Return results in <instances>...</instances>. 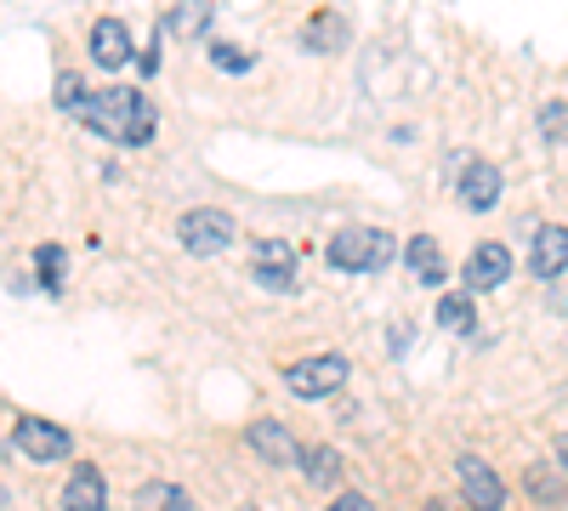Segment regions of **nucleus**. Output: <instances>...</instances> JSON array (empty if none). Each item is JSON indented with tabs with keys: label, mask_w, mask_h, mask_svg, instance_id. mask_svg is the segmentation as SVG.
Listing matches in <instances>:
<instances>
[{
	"label": "nucleus",
	"mask_w": 568,
	"mask_h": 511,
	"mask_svg": "<svg viewBox=\"0 0 568 511\" xmlns=\"http://www.w3.org/2000/svg\"><path fill=\"white\" fill-rule=\"evenodd\" d=\"M80 120L103 136V143H149L154 131V109L142 91L131 85H109V91H91V103L80 109Z\"/></svg>",
	"instance_id": "1"
},
{
	"label": "nucleus",
	"mask_w": 568,
	"mask_h": 511,
	"mask_svg": "<svg viewBox=\"0 0 568 511\" xmlns=\"http://www.w3.org/2000/svg\"><path fill=\"white\" fill-rule=\"evenodd\" d=\"M324 256H329V267H342V273H382L398 256V239L382 234V227H342Z\"/></svg>",
	"instance_id": "2"
},
{
	"label": "nucleus",
	"mask_w": 568,
	"mask_h": 511,
	"mask_svg": "<svg viewBox=\"0 0 568 511\" xmlns=\"http://www.w3.org/2000/svg\"><path fill=\"white\" fill-rule=\"evenodd\" d=\"M342 381H347L342 352H313V358H296L291 369H284V387H291L296 398H329Z\"/></svg>",
	"instance_id": "3"
},
{
	"label": "nucleus",
	"mask_w": 568,
	"mask_h": 511,
	"mask_svg": "<svg viewBox=\"0 0 568 511\" xmlns=\"http://www.w3.org/2000/svg\"><path fill=\"white\" fill-rule=\"evenodd\" d=\"M176 234H182V251H194V256H216V251H227L233 245V216L227 211H216V205H200V211H187L182 222H176Z\"/></svg>",
	"instance_id": "4"
},
{
	"label": "nucleus",
	"mask_w": 568,
	"mask_h": 511,
	"mask_svg": "<svg viewBox=\"0 0 568 511\" xmlns=\"http://www.w3.org/2000/svg\"><path fill=\"white\" fill-rule=\"evenodd\" d=\"M12 443H18L23 460H40V467H58V460L74 454V438H69L58 421H40V415H23L18 432H12Z\"/></svg>",
	"instance_id": "5"
},
{
	"label": "nucleus",
	"mask_w": 568,
	"mask_h": 511,
	"mask_svg": "<svg viewBox=\"0 0 568 511\" xmlns=\"http://www.w3.org/2000/svg\"><path fill=\"white\" fill-rule=\"evenodd\" d=\"M455 472H460V494H466L471 511H500V505H506V483H500V472L489 467V460L460 454Z\"/></svg>",
	"instance_id": "6"
},
{
	"label": "nucleus",
	"mask_w": 568,
	"mask_h": 511,
	"mask_svg": "<svg viewBox=\"0 0 568 511\" xmlns=\"http://www.w3.org/2000/svg\"><path fill=\"white\" fill-rule=\"evenodd\" d=\"M506 278H511V251L500 239H484L478 251L466 256V267H460V285L466 290H500Z\"/></svg>",
	"instance_id": "7"
},
{
	"label": "nucleus",
	"mask_w": 568,
	"mask_h": 511,
	"mask_svg": "<svg viewBox=\"0 0 568 511\" xmlns=\"http://www.w3.org/2000/svg\"><path fill=\"white\" fill-rule=\"evenodd\" d=\"M455 188H460V205H466V211H495L506 176H500V165H489V160H466Z\"/></svg>",
	"instance_id": "8"
},
{
	"label": "nucleus",
	"mask_w": 568,
	"mask_h": 511,
	"mask_svg": "<svg viewBox=\"0 0 568 511\" xmlns=\"http://www.w3.org/2000/svg\"><path fill=\"white\" fill-rule=\"evenodd\" d=\"M63 511H109V483H103V472L91 467V460L69 472V483H63Z\"/></svg>",
	"instance_id": "9"
},
{
	"label": "nucleus",
	"mask_w": 568,
	"mask_h": 511,
	"mask_svg": "<svg viewBox=\"0 0 568 511\" xmlns=\"http://www.w3.org/2000/svg\"><path fill=\"white\" fill-rule=\"evenodd\" d=\"M562 267H568V227H535L529 273H535V278H557Z\"/></svg>",
	"instance_id": "10"
},
{
	"label": "nucleus",
	"mask_w": 568,
	"mask_h": 511,
	"mask_svg": "<svg viewBox=\"0 0 568 511\" xmlns=\"http://www.w3.org/2000/svg\"><path fill=\"white\" fill-rule=\"evenodd\" d=\"M245 443L267 460V467H291V460H302V449H296V438L284 432L278 421H251V432H245Z\"/></svg>",
	"instance_id": "11"
},
{
	"label": "nucleus",
	"mask_w": 568,
	"mask_h": 511,
	"mask_svg": "<svg viewBox=\"0 0 568 511\" xmlns=\"http://www.w3.org/2000/svg\"><path fill=\"white\" fill-rule=\"evenodd\" d=\"M91 58H98L103 69H120L131 58V29L120 18H98L91 23Z\"/></svg>",
	"instance_id": "12"
},
{
	"label": "nucleus",
	"mask_w": 568,
	"mask_h": 511,
	"mask_svg": "<svg viewBox=\"0 0 568 511\" xmlns=\"http://www.w3.org/2000/svg\"><path fill=\"white\" fill-rule=\"evenodd\" d=\"M409 273L420 278V285H433V290H438L444 278H449V273H444V256H438V239H433V234H415V239H409Z\"/></svg>",
	"instance_id": "13"
},
{
	"label": "nucleus",
	"mask_w": 568,
	"mask_h": 511,
	"mask_svg": "<svg viewBox=\"0 0 568 511\" xmlns=\"http://www.w3.org/2000/svg\"><path fill=\"white\" fill-rule=\"evenodd\" d=\"M136 511H194V500H187L176 483H142L136 489Z\"/></svg>",
	"instance_id": "14"
},
{
	"label": "nucleus",
	"mask_w": 568,
	"mask_h": 511,
	"mask_svg": "<svg viewBox=\"0 0 568 511\" xmlns=\"http://www.w3.org/2000/svg\"><path fill=\"white\" fill-rule=\"evenodd\" d=\"M438 324H444V330H455V336L478 330V307H471V296H466V290L444 296V302H438Z\"/></svg>",
	"instance_id": "15"
},
{
	"label": "nucleus",
	"mask_w": 568,
	"mask_h": 511,
	"mask_svg": "<svg viewBox=\"0 0 568 511\" xmlns=\"http://www.w3.org/2000/svg\"><path fill=\"white\" fill-rule=\"evenodd\" d=\"M302 40L313 45V52H329V45H347V18L324 12V18H313V23L302 29Z\"/></svg>",
	"instance_id": "16"
},
{
	"label": "nucleus",
	"mask_w": 568,
	"mask_h": 511,
	"mask_svg": "<svg viewBox=\"0 0 568 511\" xmlns=\"http://www.w3.org/2000/svg\"><path fill=\"white\" fill-rule=\"evenodd\" d=\"M302 472H307L313 483H336V478H342V454H336V449H307V454H302Z\"/></svg>",
	"instance_id": "17"
},
{
	"label": "nucleus",
	"mask_w": 568,
	"mask_h": 511,
	"mask_svg": "<svg viewBox=\"0 0 568 511\" xmlns=\"http://www.w3.org/2000/svg\"><path fill=\"white\" fill-rule=\"evenodd\" d=\"M529 494H535L540 505H557V500H562V478H557V467L535 460V467H529Z\"/></svg>",
	"instance_id": "18"
},
{
	"label": "nucleus",
	"mask_w": 568,
	"mask_h": 511,
	"mask_svg": "<svg viewBox=\"0 0 568 511\" xmlns=\"http://www.w3.org/2000/svg\"><path fill=\"white\" fill-rule=\"evenodd\" d=\"M205 23H211V7H171L165 12V29L171 34H200Z\"/></svg>",
	"instance_id": "19"
},
{
	"label": "nucleus",
	"mask_w": 568,
	"mask_h": 511,
	"mask_svg": "<svg viewBox=\"0 0 568 511\" xmlns=\"http://www.w3.org/2000/svg\"><path fill=\"white\" fill-rule=\"evenodd\" d=\"M34 267H40V285L45 290H63V251L58 245H40L34 251Z\"/></svg>",
	"instance_id": "20"
},
{
	"label": "nucleus",
	"mask_w": 568,
	"mask_h": 511,
	"mask_svg": "<svg viewBox=\"0 0 568 511\" xmlns=\"http://www.w3.org/2000/svg\"><path fill=\"white\" fill-rule=\"evenodd\" d=\"M91 98H85V80L69 69V74H58V109H69V114H80Z\"/></svg>",
	"instance_id": "21"
},
{
	"label": "nucleus",
	"mask_w": 568,
	"mask_h": 511,
	"mask_svg": "<svg viewBox=\"0 0 568 511\" xmlns=\"http://www.w3.org/2000/svg\"><path fill=\"white\" fill-rule=\"evenodd\" d=\"M540 131H546V143H562L568 149V103H546L540 109Z\"/></svg>",
	"instance_id": "22"
},
{
	"label": "nucleus",
	"mask_w": 568,
	"mask_h": 511,
	"mask_svg": "<svg viewBox=\"0 0 568 511\" xmlns=\"http://www.w3.org/2000/svg\"><path fill=\"white\" fill-rule=\"evenodd\" d=\"M251 278H256L262 290H296V273H291V267H273V262H256Z\"/></svg>",
	"instance_id": "23"
},
{
	"label": "nucleus",
	"mask_w": 568,
	"mask_h": 511,
	"mask_svg": "<svg viewBox=\"0 0 568 511\" xmlns=\"http://www.w3.org/2000/svg\"><path fill=\"white\" fill-rule=\"evenodd\" d=\"M211 63L240 74V69H251V52H240V45H222V40H216V45H211Z\"/></svg>",
	"instance_id": "24"
},
{
	"label": "nucleus",
	"mask_w": 568,
	"mask_h": 511,
	"mask_svg": "<svg viewBox=\"0 0 568 511\" xmlns=\"http://www.w3.org/2000/svg\"><path fill=\"white\" fill-rule=\"evenodd\" d=\"M256 262H273V267H291V245H278V239H262V245H256Z\"/></svg>",
	"instance_id": "25"
},
{
	"label": "nucleus",
	"mask_w": 568,
	"mask_h": 511,
	"mask_svg": "<svg viewBox=\"0 0 568 511\" xmlns=\"http://www.w3.org/2000/svg\"><path fill=\"white\" fill-rule=\"evenodd\" d=\"M324 511H369V500L364 494H342L336 505H324Z\"/></svg>",
	"instance_id": "26"
},
{
	"label": "nucleus",
	"mask_w": 568,
	"mask_h": 511,
	"mask_svg": "<svg viewBox=\"0 0 568 511\" xmlns=\"http://www.w3.org/2000/svg\"><path fill=\"white\" fill-rule=\"evenodd\" d=\"M557 454H562V467H568V438H557Z\"/></svg>",
	"instance_id": "27"
},
{
	"label": "nucleus",
	"mask_w": 568,
	"mask_h": 511,
	"mask_svg": "<svg viewBox=\"0 0 568 511\" xmlns=\"http://www.w3.org/2000/svg\"><path fill=\"white\" fill-rule=\"evenodd\" d=\"M426 511H444V500H433V505H426Z\"/></svg>",
	"instance_id": "28"
},
{
	"label": "nucleus",
	"mask_w": 568,
	"mask_h": 511,
	"mask_svg": "<svg viewBox=\"0 0 568 511\" xmlns=\"http://www.w3.org/2000/svg\"><path fill=\"white\" fill-rule=\"evenodd\" d=\"M0 500H7V494H0Z\"/></svg>",
	"instance_id": "29"
},
{
	"label": "nucleus",
	"mask_w": 568,
	"mask_h": 511,
	"mask_svg": "<svg viewBox=\"0 0 568 511\" xmlns=\"http://www.w3.org/2000/svg\"><path fill=\"white\" fill-rule=\"evenodd\" d=\"M245 511H251V505H245Z\"/></svg>",
	"instance_id": "30"
}]
</instances>
